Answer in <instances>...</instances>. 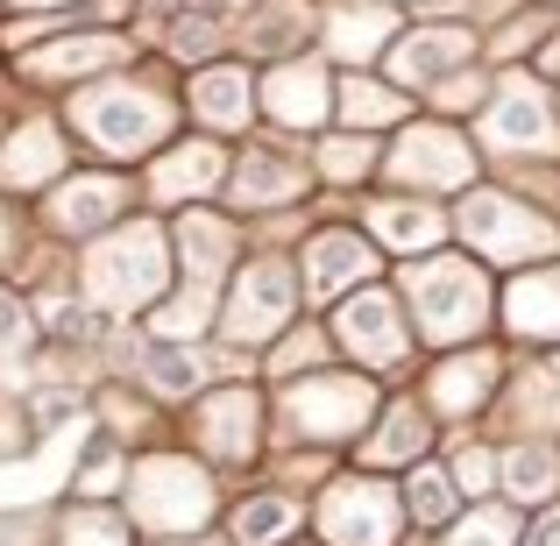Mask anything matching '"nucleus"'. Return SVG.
Instances as JSON below:
<instances>
[{
  "label": "nucleus",
  "instance_id": "1",
  "mask_svg": "<svg viewBox=\"0 0 560 546\" xmlns=\"http://www.w3.org/2000/svg\"><path fill=\"white\" fill-rule=\"evenodd\" d=\"M171 100L156 85H128V79H100V85H79L71 100V128L93 142L100 156H150L156 142L171 136Z\"/></svg>",
  "mask_w": 560,
  "mask_h": 546
},
{
  "label": "nucleus",
  "instance_id": "2",
  "mask_svg": "<svg viewBox=\"0 0 560 546\" xmlns=\"http://www.w3.org/2000/svg\"><path fill=\"white\" fill-rule=\"evenodd\" d=\"M164 256H171L164 228H156V220H128V228H114L107 242L85 256L79 284L100 313H136V305H150L156 291H164V277H171Z\"/></svg>",
  "mask_w": 560,
  "mask_h": 546
},
{
  "label": "nucleus",
  "instance_id": "3",
  "mask_svg": "<svg viewBox=\"0 0 560 546\" xmlns=\"http://www.w3.org/2000/svg\"><path fill=\"white\" fill-rule=\"evenodd\" d=\"M405 299H411V320H419L425 341L454 348L490 320V277L462 256H419L405 270Z\"/></svg>",
  "mask_w": 560,
  "mask_h": 546
},
{
  "label": "nucleus",
  "instance_id": "4",
  "mask_svg": "<svg viewBox=\"0 0 560 546\" xmlns=\"http://www.w3.org/2000/svg\"><path fill=\"white\" fill-rule=\"evenodd\" d=\"M128 511H136L150 533H185V525H199L206 511H213V490H206V476L178 454H156V462L136 468V483H128Z\"/></svg>",
  "mask_w": 560,
  "mask_h": 546
},
{
  "label": "nucleus",
  "instance_id": "5",
  "mask_svg": "<svg viewBox=\"0 0 560 546\" xmlns=\"http://www.w3.org/2000/svg\"><path fill=\"white\" fill-rule=\"evenodd\" d=\"M462 228H468V248H482L490 263H525V256H547L560 242L553 220H539L533 206L504 199V191H476L462 206Z\"/></svg>",
  "mask_w": 560,
  "mask_h": 546
},
{
  "label": "nucleus",
  "instance_id": "6",
  "mask_svg": "<svg viewBox=\"0 0 560 546\" xmlns=\"http://www.w3.org/2000/svg\"><path fill=\"white\" fill-rule=\"evenodd\" d=\"M284 411L305 440H348L370 426L376 391H370V376H305L284 391Z\"/></svg>",
  "mask_w": 560,
  "mask_h": 546
},
{
  "label": "nucleus",
  "instance_id": "7",
  "mask_svg": "<svg viewBox=\"0 0 560 546\" xmlns=\"http://www.w3.org/2000/svg\"><path fill=\"white\" fill-rule=\"evenodd\" d=\"M291 305H299V284H291L284 263H248V270L234 277V291H228L220 327H228V341L262 348V341H277V334H284Z\"/></svg>",
  "mask_w": 560,
  "mask_h": 546
},
{
  "label": "nucleus",
  "instance_id": "8",
  "mask_svg": "<svg viewBox=\"0 0 560 546\" xmlns=\"http://www.w3.org/2000/svg\"><path fill=\"white\" fill-rule=\"evenodd\" d=\"M334 546H390L397 533V497L383 483H334L327 511H319Z\"/></svg>",
  "mask_w": 560,
  "mask_h": 546
},
{
  "label": "nucleus",
  "instance_id": "9",
  "mask_svg": "<svg viewBox=\"0 0 560 546\" xmlns=\"http://www.w3.org/2000/svg\"><path fill=\"white\" fill-rule=\"evenodd\" d=\"M334 334L348 341V356H362V362H376V369H390V362H405V320H397V305L383 299V291H362V299H348L341 305V320H334Z\"/></svg>",
  "mask_w": 560,
  "mask_h": 546
},
{
  "label": "nucleus",
  "instance_id": "10",
  "mask_svg": "<svg viewBox=\"0 0 560 546\" xmlns=\"http://www.w3.org/2000/svg\"><path fill=\"white\" fill-rule=\"evenodd\" d=\"M370 277H376V248L362 242V234H348V228L319 234L313 256H305V291H313V299H341V291L370 284Z\"/></svg>",
  "mask_w": 560,
  "mask_h": 546
},
{
  "label": "nucleus",
  "instance_id": "11",
  "mask_svg": "<svg viewBox=\"0 0 560 546\" xmlns=\"http://www.w3.org/2000/svg\"><path fill=\"white\" fill-rule=\"evenodd\" d=\"M390 171L405 185H462L468 171H476V156H468V142L447 136V128H411V136L397 142Z\"/></svg>",
  "mask_w": 560,
  "mask_h": 546
},
{
  "label": "nucleus",
  "instance_id": "12",
  "mask_svg": "<svg viewBox=\"0 0 560 546\" xmlns=\"http://www.w3.org/2000/svg\"><path fill=\"white\" fill-rule=\"evenodd\" d=\"M553 142H560V128H553L539 85H504L490 100V150H553Z\"/></svg>",
  "mask_w": 560,
  "mask_h": 546
},
{
  "label": "nucleus",
  "instance_id": "13",
  "mask_svg": "<svg viewBox=\"0 0 560 546\" xmlns=\"http://www.w3.org/2000/svg\"><path fill=\"white\" fill-rule=\"evenodd\" d=\"M128 206V185L121 178H57L50 185V228L65 234H100L114 228Z\"/></svg>",
  "mask_w": 560,
  "mask_h": 546
},
{
  "label": "nucleus",
  "instance_id": "14",
  "mask_svg": "<svg viewBox=\"0 0 560 546\" xmlns=\"http://www.w3.org/2000/svg\"><path fill=\"white\" fill-rule=\"evenodd\" d=\"M262 114L284 128H319L327 121V71L319 65H277L262 79Z\"/></svg>",
  "mask_w": 560,
  "mask_h": 546
},
{
  "label": "nucleus",
  "instance_id": "15",
  "mask_svg": "<svg viewBox=\"0 0 560 546\" xmlns=\"http://www.w3.org/2000/svg\"><path fill=\"white\" fill-rule=\"evenodd\" d=\"M50 178H65V136H57L50 121L14 128V136L0 142V185L28 191V185H50Z\"/></svg>",
  "mask_w": 560,
  "mask_h": 546
},
{
  "label": "nucleus",
  "instance_id": "16",
  "mask_svg": "<svg viewBox=\"0 0 560 546\" xmlns=\"http://www.w3.org/2000/svg\"><path fill=\"white\" fill-rule=\"evenodd\" d=\"M220 185V150L213 142H178V150H164L156 156V171H150V191L156 199H206V191Z\"/></svg>",
  "mask_w": 560,
  "mask_h": 546
},
{
  "label": "nucleus",
  "instance_id": "17",
  "mask_svg": "<svg viewBox=\"0 0 560 546\" xmlns=\"http://www.w3.org/2000/svg\"><path fill=\"white\" fill-rule=\"evenodd\" d=\"M468 50H476V36H468V28H419V36H405V43L390 50V71H397L405 85H419V79L454 71Z\"/></svg>",
  "mask_w": 560,
  "mask_h": 546
},
{
  "label": "nucleus",
  "instance_id": "18",
  "mask_svg": "<svg viewBox=\"0 0 560 546\" xmlns=\"http://www.w3.org/2000/svg\"><path fill=\"white\" fill-rule=\"evenodd\" d=\"M199 433L213 454H228V462H248L256 454V397L248 391H220L213 405L199 411Z\"/></svg>",
  "mask_w": 560,
  "mask_h": 546
},
{
  "label": "nucleus",
  "instance_id": "19",
  "mask_svg": "<svg viewBox=\"0 0 560 546\" xmlns=\"http://www.w3.org/2000/svg\"><path fill=\"white\" fill-rule=\"evenodd\" d=\"M191 107H199V121H213V128H242L248 107H256V79H248L242 65H213V71H199V85H191Z\"/></svg>",
  "mask_w": 560,
  "mask_h": 546
},
{
  "label": "nucleus",
  "instance_id": "20",
  "mask_svg": "<svg viewBox=\"0 0 560 546\" xmlns=\"http://www.w3.org/2000/svg\"><path fill=\"white\" fill-rule=\"evenodd\" d=\"M299 164L291 156H277V150H248L242 156V171H234V206H284V199H299Z\"/></svg>",
  "mask_w": 560,
  "mask_h": 546
},
{
  "label": "nucleus",
  "instance_id": "21",
  "mask_svg": "<svg viewBox=\"0 0 560 546\" xmlns=\"http://www.w3.org/2000/svg\"><path fill=\"white\" fill-rule=\"evenodd\" d=\"M490 391H497V362L482 356V348L440 362V376H433V405H440V411H476Z\"/></svg>",
  "mask_w": 560,
  "mask_h": 546
},
{
  "label": "nucleus",
  "instance_id": "22",
  "mask_svg": "<svg viewBox=\"0 0 560 546\" xmlns=\"http://www.w3.org/2000/svg\"><path fill=\"white\" fill-rule=\"evenodd\" d=\"M114 57H121V43L100 36V28H85V36H71V43L36 50L22 71H36V79H79V71H100V65H114Z\"/></svg>",
  "mask_w": 560,
  "mask_h": 546
},
{
  "label": "nucleus",
  "instance_id": "23",
  "mask_svg": "<svg viewBox=\"0 0 560 546\" xmlns=\"http://www.w3.org/2000/svg\"><path fill=\"white\" fill-rule=\"evenodd\" d=\"M370 228L390 248H433L440 234H447V220H440L433 206H411V199H376L370 206Z\"/></svg>",
  "mask_w": 560,
  "mask_h": 546
},
{
  "label": "nucleus",
  "instance_id": "24",
  "mask_svg": "<svg viewBox=\"0 0 560 546\" xmlns=\"http://www.w3.org/2000/svg\"><path fill=\"white\" fill-rule=\"evenodd\" d=\"M511 327L518 334H560V270H533L511 284Z\"/></svg>",
  "mask_w": 560,
  "mask_h": 546
},
{
  "label": "nucleus",
  "instance_id": "25",
  "mask_svg": "<svg viewBox=\"0 0 560 546\" xmlns=\"http://www.w3.org/2000/svg\"><path fill=\"white\" fill-rule=\"evenodd\" d=\"M511 426H518V433H547V426H560V356L539 362L533 376L518 383V397H511Z\"/></svg>",
  "mask_w": 560,
  "mask_h": 546
},
{
  "label": "nucleus",
  "instance_id": "26",
  "mask_svg": "<svg viewBox=\"0 0 560 546\" xmlns=\"http://www.w3.org/2000/svg\"><path fill=\"white\" fill-rule=\"evenodd\" d=\"M383 36H390V14H383V8H334V22H327V43L341 57H355V65L376 57Z\"/></svg>",
  "mask_w": 560,
  "mask_h": 546
},
{
  "label": "nucleus",
  "instance_id": "27",
  "mask_svg": "<svg viewBox=\"0 0 560 546\" xmlns=\"http://www.w3.org/2000/svg\"><path fill=\"white\" fill-rule=\"evenodd\" d=\"M284 533H299V504H291V497H248V504L234 511V539L242 546H270Z\"/></svg>",
  "mask_w": 560,
  "mask_h": 546
},
{
  "label": "nucleus",
  "instance_id": "28",
  "mask_svg": "<svg viewBox=\"0 0 560 546\" xmlns=\"http://www.w3.org/2000/svg\"><path fill=\"white\" fill-rule=\"evenodd\" d=\"M425 411H411V405H397L390 419H383V433L370 440V462H411V454H425Z\"/></svg>",
  "mask_w": 560,
  "mask_h": 546
},
{
  "label": "nucleus",
  "instance_id": "29",
  "mask_svg": "<svg viewBox=\"0 0 560 546\" xmlns=\"http://www.w3.org/2000/svg\"><path fill=\"white\" fill-rule=\"evenodd\" d=\"M341 114L348 121H405V93H390V85H376V79H348Z\"/></svg>",
  "mask_w": 560,
  "mask_h": 546
},
{
  "label": "nucleus",
  "instance_id": "30",
  "mask_svg": "<svg viewBox=\"0 0 560 546\" xmlns=\"http://www.w3.org/2000/svg\"><path fill=\"white\" fill-rule=\"evenodd\" d=\"M150 383L164 397H185V391H199V383H206V362L191 356V348L171 341V348H156V356H150Z\"/></svg>",
  "mask_w": 560,
  "mask_h": 546
},
{
  "label": "nucleus",
  "instance_id": "31",
  "mask_svg": "<svg viewBox=\"0 0 560 546\" xmlns=\"http://www.w3.org/2000/svg\"><path fill=\"white\" fill-rule=\"evenodd\" d=\"M504 483H511V497H547V483H553V454H547V448H518V454H504Z\"/></svg>",
  "mask_w": 560,
  "mask_h": 546
},
{
  "label": "nucleus",
  "instance_id": "32",
  "mask_svg": "<svg viewBox=\"0 0 560 546\" xmlns=\"http://www.w3.org/2000/svg\"><path fill=\"white\" fill-rule=\"evenodd\" d=\"M405 504H411V519L440 525V519L454 511V483L440 476V468H419V476H411V497H405Z\"/></svg>",
  "mask_w": 560,
  "mask_h": 546
},
{
  "label": "nucleus",
  "instance_id": "33",
  "mask_svg": "<svg viewBox=\"0 0 560 546\" xmlns=\"http://www.w3.org/2000/svg\"><path fill=\"white\" fill-rule=\"evenodd\" d=\"M65 546H128V525L114 519V511H79V519L65 525Z\"/></svg>",
  "mask_w": 560,
  "mask_h": 546
},
{
  "label": "nucleus",
  "instance_id": "34",
  "mask_svg": "<svg viewBox=\"0 0 560 546\" xmlns=\"http://www.w3.org/2000/svg\"><path fill=\"white\" fill-rule=\"evenodd\" d=\"M291 28H305V8H299V0H277V8H262L256 22H248V43H262V50H277V43H284Z\"/></svg>",
  "mask_w": 560,
  "mask_h": 546
},
{
  "label": "nucleus",
  "instance_id": "35",
  "mask_svg": "<svg viewBox=\"0 0 560 546\" xmlns=\"http://www.w3.org/2000/svg\"><path fill=\"white\" fill-rule=\"evenodd\" d=\"M28 341H36V313L14 291H0V356H22Z\"/></svg>",
  "mask_w": 560,
  "mask_h": 546
},
{
  "label": "nucleus",
  "instance_id": "36",
  "mask_svg": "<svg viewBox=\"0 0 560 546\" xmlns=\"http://www.w3.org/2000/svg\"><path fill=\"white\" fill-rule=\"evenodd\" d=\"M319 164H327V178H362V171H370L376 156H370V142H362V136H355V142H348V136H334Z\"/></svg>",
  "mask_w": 560,
  "mask_h": 546
},
{
  "label": "nucleus",
  "instance_id": "37",
  "mask_svg": "<svg viewBox=\"0 0 560 546\" xmlns=\"http://www.w3.org/2000/svg\"><path fill=\"white\" fill-rule=\"evenodd\" d=\"M447 546H511V519L504 511H476L468 525H454Z\"/></svg>",
  "mask_w": 560,
  "mask_h": 546
},
{
  "label": "nucleus",
  "instance_id": "38",
  "mask_svg": "<svg viewBox=\"0 0 560 546\" xmlns=\"http://www.w3.org/2000/svg\"><path fill=\"white\" fill-rule=\"evenodd\" d=\"M114 476H121V462H114V454H93V462L79 468V490H85V497H107Z\"/></svg>",
  "mask_w": 560,
  "mask_h": 546
},
{
  "label": "nucleus",
  "instance_id": "39",
  "mask_svg": "<svg viewBox=\"0 0 560 546\" xmlns=\"http://www.w3.org/2000/svg\"><path fill=\"white\" fill-rule=\"evenodd\" d=\"M433 100H440L447 114H462V107H482V79H447Z\"/></svg>",
  "mask_w": 560,
  "mask_h": 546
},
{
  "label": "nucleus",
  "instance_id": "40",
  "mask_svg": "<svg viewBox=\"0 0 560 546\" xmlns=\"http://www.w3.org/2000/svg\"><path fill=\"white\" fill-rule=\"evenodd\" d=\"M447 483H462V490H482V483H490V454H462Z\"/></svg>",
  "mask_w": 560,
  "mask_h": 546
},
{
  "label": "nucleus",
  "instance_id": "41",
  "mask_svg": "<svg viewBox=\"0 0 560 546\" xmlns=\"http://www.w3.org/2000/svg\"><path fill=\"white\" fill-rule=\"evenodd\" d=\"M539 36H547V22H518V28H511V36H504V50H533Z\"/></svg>",
  "mask_w": 560,
  "mask_h": 546
},
{
  "label": "nucleus",
  "instance_id": "42",
  "mask_svg": "<svg viewBox=\"0 0 560 546\" xmlns=\"http://www.w3.org/2000/svg\"><path fill=\"white\" fill-rule=\"evenodd\" d=\"M525 546H560V511H553V519H539V525H533V539H525Z\"/></svg>",
  "mask_w": 560,
  "mask_h": 546
},
{
  "label": "nucleus",
  "instance_id": "43",
  "mask_svg": "<svg viewBox=\"0 0 560 546\" xmlns=\"http://www.w3.org/2000/svg\"><path fill=\"white\" fill-rule=\"evenodd\" d=\"M14 256V206H0V263Z\"/></svg>",
  "mask_w": 560,
  "mask_h": 546
},
{
  "label": "nucleus",
  "instance_id": "44",
  "mask_svg": "<svg viewBox=\"0 0 560 546\" xmlns=\"http://www.w3.org/2000/svg\"><path fill=\"white\" fill-rule=\"evenodd\" d=\"M185 8H191V14H199V22H206V14H220V8H234V0H185Z\"/></svg>",
  "mask_w": 560,
  "mask_h": 546
},
{
  "label": "nucleus",
  "instance_id": "45",
  "mask_svg": "<svg viewBox=\"0 0 560 546\" xmlns=\"http://www.w3.org/2000/svg\"><path fill=\"white\" fill-rule=\"evenodd\" d=\"M191 546H206V539H191Z\"/></svg>",
  "mask_w": 560,
  "mask_h": 546
}]
</instances>
